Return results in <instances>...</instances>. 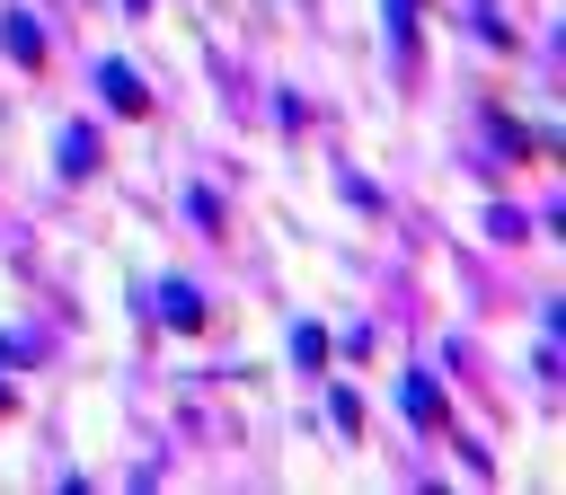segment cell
I'll use <instances>...</instances> for the list:
<instances>
[{
	"mask_svg": "<svg viewBox=\"0 0 566 495\" xmlns=\"http://www.w3.org/2000/svg\"><path fill=\"white\" fill-rule=\"evenodd\" d=\"M150 318H168V327H203V292H195V283H150Z\"/></svg>",
	"mask_w": 566,
	"mask_h": 495,
	"instance_id": "6da1fadb",
	"label": "cell"
},
{
	"mask_svg": "<svg viewBox=\"0 0 566 495\" xmlns=\"http://www.w3.org/2000/svg\"><path fill=\"white\" fill-rule=\"evenodd\" d=\"M97 88H106L124 115H150V88H142V71H133V62H106V71H97Z\"/></svg>",
	"mask_w": 566,
	"mask_h": 495,
	"instance_id": "7a4b0ae2",
	"label": "cell"
},
{
	"mask_svg": "<svg viewBox=\"0 0 566 495\" xmlns=\"http://www.w3.org/2000/svg\"><path fill=\"white\" fill-rule=\"evenodd\" d=\"M398 398H407V424H424V433L442 424V389H433V371H407V389H398Z\"/></svg>",
	"mask_w": 566,
	"mask_h": 495,
	"instance_id": "3957f363",
	"label": "cell"
},
{
	"mask_svg": "<svg viewBox=\"0 0 566 495\" xmlns=\"http://www.w3.org/2000/svg\"><path fill=\"white\" fill-rule=\"evenodd\" d=\"M0 44H9V62H44V35H35V18H9V27H0Z\"/></svg>",
	"mask_w": 566,
	"mask_h": 495,
	"instance_id": "277c9868",
	"label": "cell"
},
{
	"mask_svg": "<svg viewBox=\"0 0 566 495\" xmlns=\"http://www.w3.org/2000/svg\"><path fill=\"white\" fill-rule=\"evenodd\" d=\"M97 168V133H62V177H88Z\"/></svg>",
	"mask_w": 566,
	"mask_h": 495,
	"instance_id": "5b68a950",
	"label": "cell"
},
{
	"mask_svg": "<svg viewBox=\"0 0 566 495\" xmlns=\"http://www.w3.org/2000/svg\"><path fill=\"white\" fill-rule=\"evenodd\" d=\"M389 44L416 53V0H389Z\"/></svg>",
	"mask_w": 566,
	"mask_h": 495,
	"instance_id": "8992f818",
	"label": "cell"
}]
</instances>
